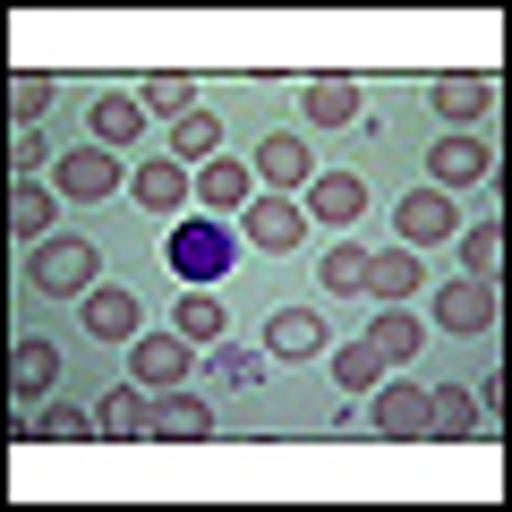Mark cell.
I'll return each instance as SVG.
<instances>
[{
	"instance_id": "cell-1",
	"label": "cell",
	"mask_w": 512,
	"mask_h": 512,
	"mask_svg": "<svg viewBox=\"0 0 512 512\" xmlns=\"http://www.w3.org/2000/svg\"><path fill=\"white\" fill-rule=\"evenodd\" d=\"M26 274H35L52 299H69V291L86 299V291H94V239H77V231H52V239L35 248V265H26Z\"/></svg>"
},
{
	"instance_id": "cell-2",
	"label": "cell",
	"mask_w": 512,
	"mask_h": 512,
	"mask_svg": "<svg viewBox=\"0 0 512 512\" xmlns=\"http://www.w3.org/2000/svg\"><path fill=\"white\" fill-rule=\"evenodd\" d=\"M367 427H376V436H393V444H419V436H427V384H410V376H393V367H384L376 402H367Z\"/></svg>"
},
{
	"instance_id": "cell-3",
	"label": "cell",
	"mask_w": 512,
	"mask_h": 512,
	"mask_svg": "<svg viewBox=\"0 0 512 512\" xmlns=\"http://www.w3.org/2000/svg\"><path fill=\"white\" fill-rule=\"evenodd\" d=\"M146 436L154 444H205V436H214V402L188 393V384H163L154 410H146Z\"/></svg>"
},
{
	"instance_id": "cell-4",
	"label": "cell",
	"mask_w": 512,
	"mask_h": 512,
	"mask_svg": "<svg viewBox=\"0 0 512 512\" xmlns=\"http://www.w3.org/2000/svg\"><path fill=\"white\" fill-rule=\"evenodd\" d=\"M239 222H248V239L265 256H291L299 239H308V205H291V197H274V188H256L248 205H239Z\"/></svg>"
},
{
	"instance_id": "cell-5",
	"label": "cell",
	"mask_w": 512,
	"mask_h": 512,
	"mask_svg": "<svg viewBox=\"0 0 512 512\" xmlns=\"http://www.w3.org/2000/svg\"><path fill=\"white\" fill-rule=\"evenodd\" d=\"M393 231H402V248H444V239L461 231V214H453L444 188H410V197L393 205Z\"/></svg>"
},
{
	"instance_id": "cell-6",
	"label": "cell",
	"mask_w": 512,
	"mask_h": 512,
	"mask_svg": "<svg viewBox=\"0 0 512 512\" xmlns=\"http://www.w3.org/2000/svg\"><path fill=\"white\" fill-rule=\"evenodd\" d=\"M188 333H137L128 342V376L146 384V393H163V384H188Z\"/></svg>"
},
{
	"instance_id": "cell-7",
	"label": "cell",
	"mask_w": 512,
	"mask_h": 512,
	"mask_svg": "<svg viewBox=\"0 0 512 512\" xmlns=\"http://www.w3.org/2000/svg\"><path fill=\"white\" fill-rule=\"evenodd\" d=\"M256 188H308L316 180V154H308V137H299V128H274V137H265V146H256Z\"/></svg>"
},
{
	"instance_id": "cell-8",
	"label": "cell",
	"mask_w": 512,
	"mask_h": 512,
	"mask_svg": "<svg viewBox=\"0 0 512 512\" xmlns=\"http://www.w3.org/2000/svg\"><path fill=\"white\" fill-rule=\"evenodd\" d=\"M487 171H495V154L478 146V137H461V128H453V137H436V146H427V180H436L444 197H453V188H478V180H487Z\"/></svg>"
},
{
	"instance_id": "cell-9",
	"label": "cell",
	"mask_w": 512,
	"mask_h": 512,
	"mask_svg": "<svg viewBox=\"0 0 512 512\" xmlns=\"http://www.w3.org/2000/svg\"><path fill=\"white\" fill-rule=\"evenodd\" d=\"M52 180H60V197L94 205V197H111V188H120V154H103V146H69V154L52 163Z\"/></svg>"
},
{
	"instance_id": "cell-10",
	"label": "cell",
	"mask_w": 512,
	"mask_h": 512,
	"mask_svg": "<svg viewBox=\"0 0 512 512\" xmlns=\"http://www.w3.org/2000/svg\"><path fill=\"white\" fill-rule=\"evenodd\" d=\"M436 325H444V333H487V325H495V282L453 274V282L436 291Z\"/></svg>"
},
{
	"instance_id": "cell-11",
	"label": "cell",
	"mask_w": 512,
	"mask_h": 512,
	"mask_svg": "<svg viewBox=\"0 0 512 512\" xmlns=\"http://www.w3.org/2000/svg\"><path fill=\"white\" fill-rule=\"evenodd\" d=\"M171 265H180V282H214L222 265H231L222 222H180V231H171Z\"/></svg>"
},
{
	"instance_id": "cell-12",
	"label": "cell",
	"mask_w": 512,
	"mask_h": 512,
	"mask_svg": "<svg viewBox=\"0 0 512 512\" xmlns=\"http://www.w3.org/2000/svg\"><path fill=\"white\" fill-rule=\"evenodd\" d=\"M188 188H197V180H188V163H171V154H154V163H137V171H128V197L146 205V214H180V205H188Z\"/></svg>"
},
{
	"instance_id": "cell-13",
	"label": "cell",
	"mask_w": 512,
	"mask_h": 512,
	"mask_svg": "<svg viewBox=\"0 0 512 512\" xmlns=\"http://www.w3.org/2000/svg\"><path fill=\"white\" fill-rule=\"evenodd\" d=\"M367 214V180L359 171H316L308 180V222H333V231H342V222H359Z\"/></svg>"
},
{
	"instance_id": "cell-14",
	"label": "cell",
	"mask_w": 512,
	"mask_h": 512,
	"mask_svg": "<svg viewBox=\"0 0 512 512\" xmlns=\"http://www.w3.org/2000/svg\"><path fill=\"white\" fill-rule=\"evenodd\" d=\"M18 436H35V444H86V436H94V410H77V402H60V393H43L35 410H18Z\"/></svg>"
},
{
	"instance_id": "cell-15",
	"label": "cell",
	"mask_w": 512,
	"mask_h": 512,
	"mask_svg": "<svg viewBox=\"0 0 512 512\" xmlns=\"http://www.w3.org/2000/svg\"><path fill=\"white\" fill-rule=\"evenodd\" d=\"M427 282V265H419V248H367V299H410Z\"/></svg>"
},
{
	"instance_id": "cell-16",
	"label": "cell",
	"mask_w": 512,
	"mask_h": 512,
	"mask_svg": "<svg viewBox=\"0 0 512 512\" xmlns=\"http://www.w3.org/2000/svg\"><path fill=\"white\" fill-rule=\"evenodd\" d=\"M265 350H274V359H316V350H325V316L316 308H274L265 316Z\"/></svg>"
},
{
	"instance_id": "cell-17",
	"label": "cell",
	"mask_w": 512,
	"mask_h": 512,
	"mask_svg": "<svg viewBox=\"0 0 512 512\" xmlns=\"http://www.w3.org/2000/svg\"><path fill=\"white\" fill-rule=\"evenodd\" d=\"M427 436L436 444H470L478 436V402L461 384H427Z\"/></svg>"
},
{
	"instance_id": "cell-18",
	"label": "cell",
	"mask_w": 512,
	"mask_h": 512,
	"mask_svg": "<svg viewBox=\"0 0 512 512\" xmlns=\"http://www.w3.org/2000/svg\"><path fill=\"white\" fill-rule=\"evenodd\" d=\"M197 197H205V214H239V205L256 197V171L231 163V154H214V163L197 171Z\"/></svg>"
},
{
	"instance_id": "cell-19",
	"label": "cell",
	"mask_w": 512,
	"mask_h": 512,
	"mask_svg": "<svg viewBox=\"0 0 512 512\" xmlns=\"http://www.w3.org/2000/svg\"><path fill=\"white\" fill-rule=\"evenodd\" d=\"M146 410H154L146 384H128V393H103V410H94V436H103V444H137V436H146Z\"/></svg>"
},
{
	"instance_id": "cell-20",
	"label": "cell",
	"mask_w": 512,
	"mask_h": 512,
	"mask_svg": "<svg viewBox=\"0 0 512 512\" xmlns=\"http://www.w3.org/2000/svg\"><path fill=\"white\" fill-rule=\"evenodd\" d=\"M86 128H94V146H103V154H120V146H137V128H146V103H137V94H103V103L86 111Z\"/></svg>"
},
{
	"instance_id": "cell-21",
	"label": "cell",
	"mask_w": 512,
	"mask_h": 512,
	"mask_svg": "<svg viewBox=\"0 0 512 512\" xmlns=\"http://www.w3.org/2000/svg\"><path fill=\"white\" fill-rule=\"evenodd\" d=\"M367 342L384 350V367H410V359H419V342H427V325H419V316L402 308V299H393V308H376V325H367Z\"/></svg>"
},
{
	"instance_id": "cell-22",
	"label": "cell",
	"mask_w": 512,
	"mask_h": 512,
	"mask_svg": "<svg viewBox=\"0 0 512 512\" xmlns=\"http://www.w3.org/2000/svg\"><path fill=\"white\" fill-rule=\"evenodd\" d=\"M214 154H222V120H214V111H180V120H171V163H214Z\"/></svg>"
},
{
	"instance_id": "cell-23",
	"label": "cell",
	"mask_w": 512,
	"mask_h": 512,
	"mask_svg": "<svg viewBox=\"0 0 512 512\" xmlns=\"http://www.w3.org/2000/svg\"><path fill=\"white\" fill-rule=\"evenodd\" d=\"M316 274H325V299H367V248L342 239V248L316 256Z\"/></svg>"
},
{
	"instance_id": "cell-24",
	"label": "cell",
	"mask_w": 512,
	"mask_h": 512,
	"mask_svg": "<svg viewBox=\"0 0 512 512\" xmlns=\"http://www.w3.org/2000/svg\"><path fill=\"white\" fill-rule=\"evenodd\" d=\"M86 333L94 342H137V299L128 291H86Z\"/></svg>"
},
{
	"instance_id": "cell-25",
	"label": "cell",
	"mask_w": 512,
	"mask_h": 512,
	"mask_svg": "<svg viewBox=\"0 0 512 512\" xmlns=\"http://www.w3.org/2000/svg\"><path fill=\"white\" fill-rule=\"evenodd\" d=\"M436 111L444 120H487L495 111V77H436Z\"/></svg>"
},
{
	"instance_id": "cell-26",
	"label": "cell",
	"mask_w": 512,
	"mask_h": 512,
	"mask_svg": "<svg viewBox=\"0 0 512 512\" xmlns=\"http://www.w3.org/2000/svg\"><path fill=\"white\" fill-rule=\"evenodd\" d=\"M9 384H18V393H26V410H35L43 393L60 384V359H52V342H18V359H9Z\"/></svg>"
},
{
	"instance_id": "cell-27",
	"label": "cell",
	"mask_w": 512,
	"mask_h": 512,
	"mask_svg": "<svg viewBox=\"0 0 512 512\" xmlns=\"http://www.w3.org/2000/svg\"><path fill=\"white\" fill-rule=\"evenodd\" d=\"M9 231H18L26 248H43V239H52V197H43L35 180H18V188H9Z\"/></svg>"
},
{
	"instance_id": "cell-28",
	"label": "cell",
	"mask_w": 512,
	"mask_h": 512,
	"mask_svg": "<svg viewBox=\"0 0 512 512\" xmlns=\"http://www.w3.org/2000/svg\"><path fill=\"white\" fill-rule=\"evenodd\" d=\"M308 120L350 128V120H359V77H316V86H308Z\"/></svg>"
},
{
	"instance_id": "cell-29",
	"label": "cell",
	"mask_w": 512,
	"mask_h": 512,
	"mask_svg": "<svg viewBox=\"0 0 512 512\" xmlns=\"http://www.w3.org/2000/svg\"><path fill=\"white\" fill-rule=\"evenodd\" d=\"M222 299L214 291H180V308H171V333H188V342H222Z\"/></svg>"
},
{
	"instance_id": "cell-30",
	"label": "cell",
	"mask_w": 512,
	"mask_h": 512,
	"mask_svg": "<svg viewBox=\"0 0 512 512\" xmlns=\"http://www.w3.org/2000/svg\"><path fill=\"white\" fill-rule=\"evenodd\" d=\"M333 384H342V393H376L384 384V350L376 342H342L333 350Z\"/></svg>"
},
{
	"instance_id": "cell-31",
	"label": "cell",
	"mask_w": 512,
	"mask_h": 512,
	"mask_svg": "<svg viewBox=\"0 0 512 512\" xmlns=\"http://www.w3.org/2000/svg\"><path fill=\"white\" fill-rule=\"evenodd\" d=\"M453 239H461V274L495 282V265H504V222H470V231H453Z\"/></svg>"
},
{
	"instance_id": "cell-32",
	"label": "cell",
	"mask_w": 512,
	"mask_h": 512,
	"mask_svg": "<svg viewBox=\"0 0 512 512\" xmlns=\"http://www.w3.org/2000/svg\"><path fill=\"white\" fill-rule=\"evenodd\" d=\"M9 111H18V128H35L43 111H52V77H43V69H18V77H9Z\"/></svg>"
},
{
	"instance_id": "cell-33",
	"label": "cell",
	"mask_w": 512,
	"mask_h": 512,
	"mask_svg": "<svg viewBox=\"0 0 512 512\" xmlns=\"http://www.w3.org/2000/svg\"><path fill=\"white\" fill-rule=\"evenodd\" d=\"M137 103H146V111H171V120H180V111H197V94H188V77H180V69H154L146 86H137Z\"/></svg>"
},
{
	"instance_id": "cell-34",
	"label": "cell",
	"mask_w": 512,
	"mask_h": 512,
	"mask_svg": "<svg viewBox=\"0 0 512 512\" xmlns=\"http://www.w3.org/2000/svg\"><path fill=\"white\" fill-rule=\"evenodd\" d=\"M9 171H18V180L43 171V128H18V137H9Z\"/></svg>"
},
{
	"instance_id": "cell-35",
	"label": "cell",
	"mask_w": 512,
	"mask_h": 512,
	"mask_svg": "<svg viewBox=\"0 0 512 512\" xmlns=\"http://www.w3.org/2000/svg\"><path fill=\"white\" fill-rule=\"evenodd\" d=\"M214 384H256V350H214Z\"/></svg>"
}]
</instances>
